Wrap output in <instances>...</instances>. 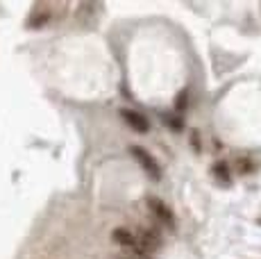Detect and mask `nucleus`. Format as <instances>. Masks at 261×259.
<instances>
[{
    "label": "nucleus",
    "mask_w": 261,
    "mask_h": 259,
    "mask_svg": "<svg viewBox=\"0 0 261 259\" xmlns=\"http://www.w3.org/2000/svg\"><path fill=\"white\" fill-rule=\"evenodd\" d=\"M132 155L139 159V164H141L143 171L148 173L150 177H154V180H157V177H159V166H157V162H154V157L150 155V152H145L143 148H137V146H132Z\"/></svg>",
    "instance_id": "obj_2"
},
{
    "label": "nucleus",
    "mask_w": 261,
    "mask_h": 259,
    "mask_svg": "<svg viewBox=\"0 0 261 259\" xmlns=\"http://www.w3.org/2000/svg\"><path fill=\"white\" fill-rule=\"evenodd\" d=\"M123 118L127 121V125L132 130H137V132H148V121H145L143 114L139 112H132V109H123Z\"/></svg>",
    "instance_id": "obj_3"
},
{
    "label": "nucleus",
    "mask_w": 261,
    "mask_h": 259,
    "mask_svg": "<svg viewBox=\"0 0 261 259\" xmlns=\"http://www.w3.org/2000/svg\"><path fill=\"white\" fill-rule=\"evenodd\" d=\"M148 209L152 212V216H157L159 221L164 223V225L170 227L175 223V216H173V212H170V207L164 200H159V198H148Z\"/></svg>",
    "instance_id": "obj_1"
}]
</instances>
